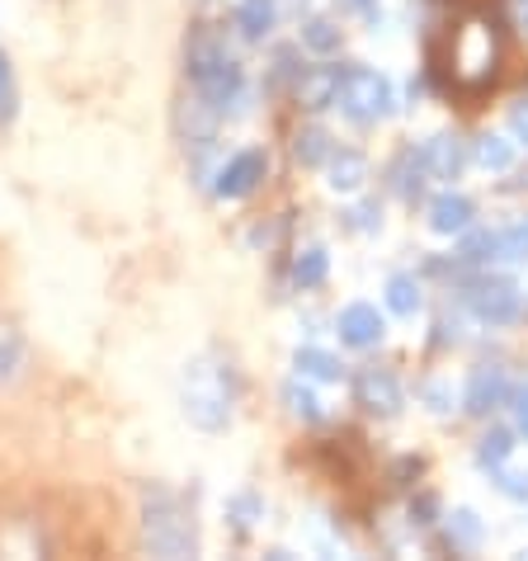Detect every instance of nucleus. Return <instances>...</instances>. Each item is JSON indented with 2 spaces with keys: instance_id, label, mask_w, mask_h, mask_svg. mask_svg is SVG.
<instances>
[{
  "instance_id": "1",
  "label": "nucleus",
  "mask_w": 528,
  "mask_h": 561,
  "mask_svg": "<svg viewBox=\"0 0 528 561\" xmlns=\"http://www.w3.org/2000/svg\"><path fill=\"white\" fill-rule=\"evenodd\" d=\"M237 397H241V378H237V364L222 350H204L184 364L180 411L194 430L222 434L231 425V415H237Z\"/></svg>"
},
{
  "instance_id": "3",
  "label": "nucleus",
  "mask_w": 528,
  "mask_h": 561,
  "mask_svg": "<svg viewBox=\"0 0 528 561\" xmlns=\"http://www.w3.org/2000/svg\"><path fill=\"white\" fill-rule=\"evenodd\" d=\"M142 542L151 557H194L198 552V519L180 491L151 481L142 491Z\"/></svg>"
},
{
  "instance_id": "36",
  "label": "nucleus",
  "mask_w": 528,
  "mask_h": 561,
  "mask_svg": "<svg viewBox=\"0 0 528 561\" xmlns=\"http://www.w3.org/2000/svg\"><path fill=\"white\" fill-rule=\"evenodd\" d=\"M509 407H515V425H519V434L528 439V387H524V392L509 397Z\"/></svg>"
},
{
  "instance_id": "27",
  "label": "nucleus",
  "mask_w": 528,
  "mask_h": 561,
  "mask_svg": "<svg viewBox=\"0 0 528 561\" xmlns=\"http://www.w3.org/2000/svg\"><path fill=\"white\" fill-rule=\"evenodd\" d=\"M331 151H335V142L321 123H307V128H298V137H292V156H298V165H307V170H321Z\"/></svg>"
},
{
  "instance_id": "33",
  "label": "nucleus",
  "mask_w": 528,
  "mask_h": 561,
  "mask_svg": "<svg viewBox=\"0 0 528 561\" xmlns=\"http://www.w3.org/2000/svg\"><path fill=\"white\" fill-rule=\"evenodd\" d=\"M345 227L349 231H382V204H378V198H364V204H354L345 213Z\"/></svg>"
},
{
  "instance_id": "2",
  "label": "nucleus",
  "mask_w": 528,
  "mask_h": 561,
  "mask_svg": "<svg viewBox=\"0 0 528 561\" xmlns=\"http://www.w3.org/2000/svg\"><path fill=\"white\" fill-rule=\"evenodd\" d=\"M184 71H190L194 100L208 104L217 118L241 114L245 108V67L217 28H194L190 48H184Z\"/></svg>"
},
{
  "instance_id": "25",
  "label": "nucleus",
  "mask_w": 528,
  "mask_h": 561,
  "mask_svg": "<svg viewBox=\"0 0 528 561\" xmlns=\"http://www.w3.org/2000/svg\"><path fill=\"white\" fill-rule=\"evenodd\" d=\"M519 448H524V444H519ZM519 448H515V454H509L501 467H495V472H486V477H491V486L501 491L505 501L528 505V458L519 454Z\"/></svg>"
},
{
  "instance_id": "12",
  "label": "nucleus",
  "mask_w": 528,
  "mask_h": 561,
  "mask_svg": "<svg viewBox=\"0 0 528 561\" xmlns=\"http://www.w3.org/2000/svg\"><path fill=\"white\" fill-rule=\"evenodd\" d=\"M425 222H429L434 237H462V231L477 222V204L458 190H444L425 204Z\"/></svg>"
},
{
  "instance_id": "24",
  "label": "nucleus",
  "mask_w": 528,
  "mask_h": 561,
  "mask_svg": "<svg viewBox=\"0 0 528 561\" xmlns=\"http://www.w3.org/2000/svg\"><path fill=\"white\" fill-rule=\"evenodd\" d=\"M325 274H331V255H325L321 245H302V251L292 255L288 278H292V288L298 293H317L325 284Z\"/></svg>"
},
{
  "instance_id": "17",
  "label": "nucleus",
  "mask_w": 528,
  "mask_h": 561,
  "mask_svg": "<svg viewBox=\"0 0 528 561\" xmlns=\"http://www.w3.org/2000/svg\"><path fill=\"white\" fill-rule=\"evenodd\" d=\"M231 24H237V34L245 43H264L278 28V0H237Z\"/></svg>"
},
{
  "instance_id": "14",
  "label": "nucleus",
  "mask_w": 528,
  "mask_h": 561,
  "mask_svg": "<svg viewBox=\"0 0 528 561\" xmlns=\"http://www.w3.org/2000/svg\"><path fill=\"white\" fill-rule=\"evenodd\" d=\"M425 184H429V165H425L421 147H406L392 165H387V190H392L401 204H411V208L421 204V198H425Z\"/></svg>"
},
{
  "instance_id": "26",
  "label": "nucleus",
  "mask_w": 528,
  "mask_h": 561,
  "mask_svg": "<svg viewBox=\"0 0 528 561\" xmlns=\"http://www.w3.org/2000/svg\"><path fill=\"white\" fill-rule=\"evenodd\" d=\"M519 448V430H509V425H491L486 434H481V444H477V467L481 472H495L509 454Z\"/></svg>"
},
{
  "instance_id": "28",
  "label": "nucleus",
  "mask_w": 528,
  "mask_h": 561,
  "mask_svg": "<svg viewBox=\"0 0 528 561\" xmlns=\"http://www.w3.org/2000/svg\"><path fill=\"white\" fill-rule=\"evenodd\" d=\"M415 397H421V407L434 411V415H454V407H458V392H454L448 378H425L421 387H415Z\"/></svg>"
},
{
  "instance_id": "22",
  "label": "nucleus",
  "mask_w": 528,
  "mask_h": 561,
  "mask_svg": "<svg viewBox=\"0 0 528 561\" xmlns=\"http://www.w3.org/2000/svg\"><path fill=\"white\" fill-rule=\"evenodd\" d=\"M24 368H28V345H24V335L14 331L10 321H0V392L20 382Z\"/></svg>"
},
{
  "instance_id": "7",
  "label": "nucleus",
  "mask_w": 528,
  "mask_h": 561,
  "mask_svg": "<svg viewBox=\"0 0 528 561\" xmlns=\"http://www.w3.org/2000/svg\"><path fill=\"white\" fill-rule=\"evenodd\" d=\"M354 407L378 415V420H397L406 411V387H401V378L392 368L368 364V368L354 373Z\"/></svg>"
},
{
  "instance_id": "23",
  "label": "nucleus",
  "mask_w": 528,
  "mask_h": 561,
  "mask_svg": "<svg viewBox=\"0 0 528 561\" xmlns=\"http://www.w3.org/2000/svg\"><path fill=\"white\" fill-rule=\"evenodd\" d=\"M292 373L312 378V382H345V364H340L331 350H317V345H302L292 354Z\"/></svg>"
},
{
  "instance_id": "6",
  "label": "nucleus",
  "mask_w": 528,
  "mask_h": 561,
  "mask_svg": "<svg viewBox=\"0 0 528 561\" xmlns=\"http://www.w3.org/2000/svg\"><path fill=\"white\" fill-rule=\"evenodd\" d=\"M264 180H269V151L264 147H241L213 170V194L227 198V204H237V198H251Z\"/></svg>"
},
{
  "instance_id": "30",
  "label": "nucleus",
  "mask_w": 528,
  "mask_h": 561,
  "mask_svg": "<svg viewBox=\"0 0 528 561\" xmlns=\"http://www.w3.org/2000/svg\"><path fill=\"white\" fill-rule=\"evenodd\" d=\"M20 114V85H14V71H10V57L0 53V133L14 123Z\"/></svg>"
},
{
  "instance_id": "20",
  "label": "nucleus",
  "mask_w": 528,
  "mask_h": 561,
  "mask_svg": "<svg viewBox=\"0 0 528 561\" xmlns=\"http://www.w3.org/2000/svg\"><path fill=\"white\" fill-rule=\"evenodd\" d=\"M340 43H345V28L335 20H325V14H307L302 28H298V48L312 53V57H335Z\"/></svg>"
},
{
  "instance_id": "37",
  "label": "nucleus",
  "mask_w": 528,
  "mask_h": 561,
  "mask_svg": "<svg viewBox=\"0 0 528 561\" xmlns=\"http://www.w3.org/2000/svg\"><path fill=\"white\" fill-rule=\"evenodd\" d=\"M519 20H524V28H528V0H519Z\"/></svg>"
},
{
  "instance_id": "11",
  "label": "nucleus",
  "mask_w": 528,
  "mask_h": 561,
  "mask_svg": "<svg viewBox=\"0 0 528 561\" xmlns=\"http://www.w3.org/2000/svg\"><path fill=\"white\" fill-rule=\"evenodd\" d=\"M421 156L429 165V180L454 184V180H462V170L472 165V142H462L458 133H434L429 142H421Z\"/></svg>"
},
{
  "instance_id": "34",
  "label": "nucleus",
  "mask_w": 528,
  "mask_h": 561,
  "mask_svg": "<svg viewBox=\"0 0 528 561\" xmlns=\"http://www.w3.org/2000/svg\"><path fill=\"white\" fill-rule=\"evenodd\" d=\"M509 137H515L519 147H528V95L509 104Z\"/></svg>"
},
{
  "instance_id": "15",
  "label": "nucleus",
  "mask_w": 528,
  "mask_h": 561,
  "mask_svg": "<svg viewBox=\"0 0 528 561\" xmlns=\"http://www.w3.org/2000/svg\"><path fill=\"white\" fill-rule=\"evenodd\" d=\"M501 260V231H491V227H468L458 237V251H454V264L462 274H472V270H491V264Z\"/></svg>"
},
{
  "instance_id": "29",
  "label": "nucleus",
  "mask_w": 528,
  "mask_h": 561,
  "mask_svg": "<svg viewBox=\"0 0 528 561\" xmlns=\"http://www.w3.org/2000/svg\"><path fill=\"white\" fill-rule=\"evenodd\" d=\"M222 514H227V524L237 528V534H245L255 519H264V501L255 491H241V495H231V501L222 505Z\"/></svg>"
},
{
  "instance_id": "16",
  "label": "nucleus",
  "mask_w": 528,
  "mask_h": 561,
  "mask_svg": "<svg viewBox=\"0 0 528 561\" xmlns=\"http://www.w3.org/2000/svg\"><path fill=\"white\" fill-rule=\"evenodd\" d=\"M382 302L387 311H392L397 321H415L425 311V284L415 274H387V284H382Z\"/></svg>"
},
{
  "instance_id": "32",
  "label": "nucleus",
  "mask_w": 528,
  "mask_h": 561,
  "mask_svg": "<svg viewBox=\"0 0 528 561\" xmlns=\"http://www.w3.org/2000/svg\"><path fill=\"white\" fill-rule=\"evenodd\" d=\"M439 519H444V510H439V495H434V491L411 495V505H406V524H411V528H434Z\"/></svg>"
},
{
  "instance_id": "8",
  "label": "nucleus",
  "mask_w": 528,
  "mask_h": 561,
  "mask_svg": "<svg viewBox=\"0 0 528 561\" xmlns=\"http://www.w3.org/2000/svg\"><path fill=\"white\" fill-rule=\"evenodd\" d=\"M335 335L345 350H378L387 340V317L372 302H345L335 311Z\"/></svg>"
},
{
  "instance_id": "10",
  "label": "nucleus",
  "mask_w": 528,
  "mask_h": 561,
  "mask_svg": "<svg viewBox=\"0 0 528 561\" xmlns=\"http://www.w3.org/2000/svg\"><path fill=\"white\" fill-rule=\"evenodd\" d=\"M340 76H345V61L325 57L321 67H302L298 85H292V100H298V108H307V114H325V108H335V95H340Z\"/></svg>"
},
{
  "instance_id": "31",
  "label": "nucleus",
  "mask_w": 528,
  "mask_h": 561,
  "mask_svg": "<svg viewBox=\"0 0 528 561\" xmlns=\"http://www.w3.org/2000/svg\"><path fill=\"white\" fill-rule=\"evenodd\" d=\"M501 260L505 264H528V217L524 222L501 227Z\"/></svg>"
},
{
  "instance_id": "5",
  "label": "nucleus",
  "mask_w": 528,
  "mask_h": 561,
  "mask_svg": "<svg viewBox=\"0 0 528 561\" xmlns=\"http://www.w3.org/2000/svg\"><path fill=\"white\" fill-rule=\"evenodd\" d=\"M335 108L354 123V128H378V123H387L397 114V85L387 81L382 71L359 67V61H345Z\"/></svg>"
},
{
  "instance_id": "35",
  "label": "nucleus",
  "mask_w": 528,
  "mask_h": 561,
  "mask_svg": "<svg viewBox=\"0 0 528 561\" xmlns=\"http://www.w3.org/2000/svg\"><path fill=\"white\" fill-rule=\"evenodd\" d=\"M421 458H401L397 467H392V477H397V486H411V477H421Z\"/></svg>"
},
{
  "instance_id": "13",
  "label": "nucleus",
  "mask_w": 528,
  "mask_h": 561,
  "mask_svg": "<svg viewBox=\"0 0 528 561\" xmlns=\"http://www.w3.org/2000/svg\"><path fill=\"white\" fill-rule=\"evenodd\" d=\"M325 190L331 194H364V184H368V156L364 151H354V147H335L331 156H325Z\"/></svg>"
},
{
  "instance_id": "18",
  "label": "nucleus",
  "mask_w": 528,
  "mask_h": 561,
  "mask_svg": "<svg viewBox=\"0 0 528 561\" xmlns=\"http://www.w3.org/2000/svg\"><path fill=\"white\" fill-rule=\"evenodd\" d=\"M444 542H448V552H458V557H472L481 542H486V524H481V514L477 510H454V514H444Z\"/></svg>"
},
{
  "instance_id": "4",
  "label": "nucleus",
  "mask_w": 528,
  "mask_h": 561,
  "mask_svg": "<svg viewBox=\"0 0 528 561\" xmlns=\"http://www.w3.org/2000/svg\"><path fill=\"white\" fill-rule=\"evenodd\" d=\"M458 302L462 311H468L472 321L481 325H491V331H505V325H515L524 317V288L515 284L509 274H491V270H472V274H462L458 284Z\"/></svg>"
},
{
  "instance_id": "19",
  "label": "nucleus",
  "mask_w": 528,
  "mask_h": 561,
  "mask_svg": "<svg viewBox=\"0 0 528 561\" xmlns=\"http://www.w3.org/2000/svg\"><path fill=\"white\" fill-rule=\"evenodd\" d=\"M515 156H519V142H515V137L481 133L477 142H472V161L486 170V175H509V170H515Z\"/></svg>"
},
{
  "instance_id": "21",
  "label": "nucleus",
  "mask_w": 528,
  "mask_h": 561,
  "mask_svg": "<svg viewBox=\"0 0 528 561\" xmlns=\"http://www.w3.org/2000/svg\"><path fill=\"white\" fill-rule=\"evenodd\" d=\"M284 407L292 420H302V425H321L325 420V401L312 392V378H298V373L284 382Z\"/></svg>"
},
{
  "instance_id": "9",
  "label": "nucleus",
  "mask_w": 528,
  "mask_h": 561,
  "mask_svg": "<svg viewBox=\"0 0 528 561\" xmlns=\"http://www.w3.org/2000/svg\"><path fill=\"white\" fill-rule=\"evenodd\" d=\"M509 397H515V387H509V373L495 368V364H481L472 368L468 387H462V411L468 415H495L501 407H509Z\"/></svg>"
}]
</instances>
